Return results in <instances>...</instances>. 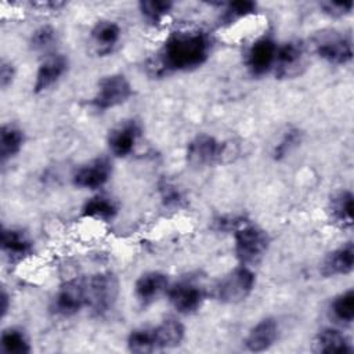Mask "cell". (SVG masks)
I'll return each mask as SVG.
<instances>
[{
  "label": "cell",
  "instance_id": "obj_23",
  "mask_svg": "<svg viewBox=\"0 0 354 354\" xmlns=\"http://www.w3.org/2000/svg\"><path fill=\"white\" fill-rule=\"evenodd\" d=\"M118 203L106 195H95L87 199L82 207V216L101 221H109L118 214Z\"/></svg>",
  "mask_w": 354,
  "mask_h": 354
},
{
  "label": "cell",
  "instance_id": "obj_3",
  "mask_svg": "<svg viewBox=\"0 0 354 354\" xmlns=\"http://www.w3.org/2000/svg\"><path fill=\"white\" fill-rule=\"evenodd\" d=\"M256 277L250 267L239 266L224 275L214 286V297L225 304H236L246 300L253 292Z\"/></svg>",
  "mask_w": 354,
  "mask_h": 354
},
{
  "label": "cell",
  "instance_id": "obj_11",
  "mask_svg": "<svg viewBox=\"0 0 354 354\" xmlns=\"http://www.w3.org/2000/svg\"><path fill=\"white\" fill-rule=\"evenodd\" d=\"M277 47L275 41L268 36H263L252 43L246 53V66L252 76H263L274 68Z\"/></svg>",
  "mask_w": 354,
  "mask_h": 354
},
{
  "label": "cell",
  "instance_id": "obj_16",
  "mask_svg": "<svg viewBox=\"0 0 354 354\" xmlns=\"http://www.w3.org/2000/svg\"><path fill=\"white\" fill-rule=\"evenodd\" d=\"M169 288L167 275L160 271H148L138 277L134 285V295L142 306L155 301Z\"/></svg>",
  "mask_w": 354,
  "mask_h": 354
},
{
  "label": "cell",
  "instance_id": "obj_5",
  "mask_svg": "<svg viewBox=\"0 0 354 354\" xmlns=\"http://www.w3.org/2000/svg\"><path fill=\"white\" fill-rule=\"evenodd\" d=\"M131 95L133 88L126 76L113 73L104 76L98 82L91 105L98 111H106L124 104Z\"/></svg>",
  "mask_w": 354,
  "mask_h": 354
},
{
  "label": "cell",
  "instance_id": "obj_13",
  "mask_svg": "<svg viewBox=\"0 0 354 354\" xmlns=\"http://www.w3.org/2000/svg\"><path fill=\"white\" fill-rule=\"evenodd\" d=\"M112 174V166L106 158H95L79 167L72 177V181L79 188L97 189L106 184Z\"/></svg>",
  "mask_w": 354,
  "mask_h": 354
},
{
  "label": "cell",
  "instance_id": "obj_34",
  "mask_svg": "<svg viewBox=\"0 0 354 354\" xmlns=\"http://www.w3.org/2000/svg\"><path fill=\"white\" fill-rule=\"evenodd\" d=\"M14 76H15V69H14L12 64L3 59L0 64V86L3 88L8 87L12 83Z\"/></svg>",
  "mask_w": 354,
  "mask_h": 354
},
{
  "label": "cell",
  "instance_id": "obj_1",
  "mask_svg": "<svg viewBox=\"0 0 354 354\" xmlns=\"http://www.w3.org/2000/svg\"><path fill=\"white\" fill-rule=\"evenodd\" d=\"M212 40L202 30H181L170 35L158 53L156 73L184 72L203 65L210 54Z\"/></svg>",
  "mask_w": 354,
  "mask_h": 354
},
{
  "label": "cell",
  "instance_id": "obj_26",
  "mask_svg": "<svg viewBox=\"0 0 354 354\" xmlns=\"http://www.w3.org/2000/svg\"><path fill=\"white\" fill-rule=\"evenodd\" d=\"M142 18L151 25H159L170 14L173 3L169 0H142L138 3Z\"/></svg>",
  "mask_w": 354,
  "mask_h": 354
},
{
  "label": "cell",
  "instance_id": "obj_27",
  "mask_svg": "<svg viewBox=\"0 0 354 354\" xmlns=\"http://www.w3.org/2000/svg\"><path fill=\"white\" fill-rule=\"evenodd\" d=\"M330 313L342 324H351L354 319V290L348 289L336 296L330 303Z\"/></svg>",
  "mask_w": 354,
  "mask_h": 354
},
{
  "label": "cell",
  "instance_id": "obj_9",
  "mask_svg": "<svg viewBox=\"0 0 354 354\" xmlns=\"http://www.w3.org/2000/svg\"><path fill=\"white\" fill-rule=\"evenodd\" d=\"M170 304L180 314L198 311L205 301V289L192 279H180L167 288Z\"/></svg>",
  "mask_w": 354,
  "mask_h": 354
},
{
  "label": "cell",
  "instance_id": "obj_28",
  "mask_svg": "<svg viewBox=\"0 0 354 354\" xmlns=\"http://www.w3.org/2000/svg\"><path fill=\"white\" fill-rule=\"evenodd\" d=\"M301 142V131L296 127L288 129L281 140L272 148V158L275 160H281L286 158L292 149H295Z\"/></svg>",
  "mask_w": 354,
  "mask_h": 354
},
{
  "label": "cell",
  "instance_id": "obj_30",
  "mask_svg": "<svg viewBox=\"0 0 354 354\" xmlns=\"http://www.w3.org/2000/svg\"><path fill=\"white\" fill-rule=\"evenodd\" d=\"M257 10V4L254 1H249V0H239V1H232V3H228L225 10H224V14H223V21L227 24V25H231L234 24L235 21L238 19H242V18H246L248 15L256 12Z\"/></svg>",
  "mask_w": 354,
  "mask_h": 354
},
{
  "label": "cell",
  "instance_id": "obj_18",
  "mask_svg": "<svg viewBox=\"0 0 354 354\" xmlns=\"http://www.w3.org/2000/svg\"><path fill=\"white\" fill-rule=\"evenodd\" d=\"M354 267V246L351 242L342 245L340 248L332 250L324 259L319 272L329 278L336 275H347L353 271Z\"/></svg>",
  "mask_w": 354,
  "mask_h": 354
},
{
  "label": "cell",
  "instance_id": "obj_29",
  "mask_svg": "<svg viewBox=\"0 0 354 354\" xmlns=\"http://www.w3.org/2000/svg\"><path fill=\"white\" fill-rule=\"evenodd\" d=\"M127 348L131 353H152L155 351L151 328H138L130 332L127 337Z\"/></svg>",
  "mask_w": 354,
  "mask_h": 354
},
{
  "label": "cell",
  "instance_id": "obj_20",
  "mask_svg": "<svg viewBox=\"0 0 354 354\" xmlns=\"http://www.w3.org/2000/svg\"><path fill=\"white\" fill-rule=\"evenodd\" d=\"M313 351L322 354L351 353L353 347L350 346V340L347 339V336L339 329L324 328L314 337Z\"/></svg>",
  "mask_w": 354,
  "mask_h": 354
},
{
  "label": "cell",
  "instance_id": "obj_12",
  "mask_svg": "<svg viewBox=\"0 0 354 354\" xmlns=\"http://www.w3.org/2000/svg\"><path fill=\"white\" fill-rule=\"evenodd\" d=\"M1 252L10 264H18L33 254V242L19 228H3Z\"/></svg>",
  "mask_w": 354,
  "mask_h": 354
},
{
  "label": "cell",
  "instance_id": "obj_2",
  "mask_svg": "<svg viewBox=\"0 0 354 354\" xmlns=\"http://www.w3.org/2000/svg\"><path fill=\"white\" fill-rule=\"evenodd\" d=\"M270 246L268 234L256 224L243 221L234 230V252L242 266L260 263Z\"/></svg>",
  "mask_w": 354,
  "mask_h": 354
},
{
  "label": "cell",
  "instance_id": "obj_22",
  "mask_svg": "<svg viewBox=\"0 0 354 354\" xmlns=\"http://www.w3.org/2000/svg\"><path fill=\"white\" fill-rule=\"evenodd\" d=\"M328 212L330 220L343 228L353 225V192L342 189L329 199Z\"/></svg>",
  "mask_w": 354,
  "mask_h": 354
},
{
  "label": "cell",
  "instance_id": "obj_32",
  "mask_svg": "<svg viewBox=\"0 0 354 354\" xmlns=\"http://www.w3.org/2000/svg\"><path fill=\"white\" fill-rule=\"evenodd\" d=\"M319 7L330 17H343L351 12L353 1H322Z\"/></svg>",
  "mask_w": 354,
  "mask_h": 354
},
{
  "label": "cell",
  "instance_id": "obj_14",
  "mask_svg": "<svg viewBox=\"0 0 354 354\" xmlns=\"http://www.w3.org/2000/svg\"><path fill=\"white\" fill-rule=\"evenodd\" d=\"M141 137V127L136 120H126L113 127L108 134V147L115 156H129Z\"/></svg>",
  "mask_w": 354,
  "mask_h": 354
},
{
  "label": "cell",
  "instance_id": "obj_35",
  "mask_svg": "<svg viewBox=\"0 0 354 354\" xmlns=\"http://www.w3.org/2000/svg\"><path fill=\"white\" fill-rule=\"evenodd\" d=\"M0 300H1V315L4 317L6 314H7V311H8V307H10V296H8V293L3 289V292H1V296H0Z\"/></svg>",
  "mask_w": 354,
  "mask_h": 354
},
{
  "label": "cell",
  "instance_id": "obj_4",
  "mask_svg": "<svg viewBox=\"0 0 354 354\" xmlns=\"http://www.w3.org/2000/svg\"><path fill=\"white\" fill-rule=\"evenodd\" d=\"M87 307L93 314L104 315L111 311L119 295V282L113 272L104 271L86 278Z\"/></svg>",
  "mask_w": 354,
  "mask_h": 354
},
{
  "label": "cell",
  "instance_id": "obj_15",
  "mask_svg": "<svg viewBox=\"0 0 354 354\" xmlns=\"http://www.w3.org/2000/svg\"><path fill=\"white\" fill-rule=\"evenodd\" d=\"M66 69L68 58L64 54H51L46 57L37 68L33 83V91L36 94L44 93L65 75Z\"/></svg>",
  "mask_w": 354,
  "mask_h": 354
},
{
  "label": "cell",
  "instance_id": "obj_19",
  "mask_svg": "<svg viewBox=\"0 0 354 354\" xmlns=\"http://www.w3.org/2000/svg\"><path fill=\"white\" fill-rule=\"evenodd\" d=\"M151 333L155 350H163L178 346L184 339L185 328L176 318H166L156 326H152Z\"/></svg>",
  "mask_w": 354,
  "mask_h": 354
},
{
  "label": "cell",
  "instance_id": "obj_31",
  "mask_svg": "<svg viewBox=\"0 0 354 354\" xmlns=\"http://www.w3.org/2000/svg\"><path fill=\"white\" fill-rule=\"evenodd\" d=\"M57 37V32L50 25H43L37 28L30 36V47L33 50H46L48 48Z\"/></svg>",
  "mask_w": 354,
  "mask_h": 354
},
{
  "label": "cell",
  "instance_id": "obj_8",
  "mask_svg": "<svg viewBox=\"0 0 354 354\" xmlns=\"http://www.w3.org/2000/svg\"><path fill=\"white\" fill-rule=\"evenodd\" d=\"M319 58L333 65H344L353 59L351 39L337 32L319 33L314 41Z\"/></svg>",
  "mask_w": 354,
  "mask_h": 354
},
{
  "label": "cell",
  "instance_id": "obj_6",
  "mask_svg": "<svg viewBox=\"0 0 354 354\" xmlns=\"http://www.w3.org/2000/svg\"><path fill=\"white\" fill-rule=\"evenodd\" d=\"M227 152L225 142L210 134H198L188 142L185 159L194 167H206L223 162Z\"/></svg>",
  "mask_w": 354,
  "mask_h": 354
},
{
  "label": "cell",
  "instance_id": "obj_17",
  "mask_svg": "<svg viewBox=\"0 0 354 354\" xmlns=\"http://www.w3.org/2000/svg\"><path fill=\"white\" fill-rule=\"evenodd\" d=\"M279 326L275 318H264L259 321L248 333L245 339L246 348L253 353L268 350L278 339Z\"/></svg>",
  "mask_w": 354,
  "mask_h": 354
},
{
  "label": "cell",
  "instance_id": "obj_25",
  "mask_svg": "<svg viewBox=\"0 0 354 354\" xmlns=\"http://www.w3.org/2000/svg\"><path fill=\"white\" fill-rule=\"evenodd\" d=\"M0 351L4 354H29L32 347L22 329L10 326L1 332Z\"/></svg>",
  "mask_w": 354,
  "mask_h": 354
},
{
  "label": "cell",
  "instance_id": "obj_24",
  "mask_svg": "<svg viewBox=\"0 0 354 354\" xmlns=\"http://www.w3.org/2000/svg\"><path fill=\"white\" fill-rule=\"evenodd\" d=\"M25 141L24 131L11 124L4 123L0 129V159L1 163L7 162L8 159L14 158L17 153H19L22 145Z\"/></svg>",
  "mask_w": 354,
  "mask_h": 354
},
{
  "label": "cell",
  "instance_id": "obj_21",
  "mask_svg": "<svg viewBox=\"0 0 354 354\" xmlns=\"http://www.w3.org/2000/svg\"><path fill=\"white\" fill-rule=\"evenodd\" d=\"M122 35L120 26L109 19H101L98 21L91 32V40L98 51V54H108L112 51V48L118 44Z\"/></svg>",
  "mask_w": 354,
  "mask_h": 354
},
{
  "label": "cell",
  "instance_id": "obj_10",
  "mask_svg": "<svg viewBox=\"0 0 354 354\" xmlns=\"http://www.w3.org/2000/svg\"><path fill=\"white\" fill-rule=\"evenodd\" d=\"M306 66V46L300 40H290L277 47L275 75L281 79L295 77Z\"/></svg>",
  "mask_w": 354,
  "mask_h": 354
},
{
  "label": "cell",
  "instance_id": "obj_7",
  "mask_svg": "<svg viewBox=\"0 0 354 354\" xmlns=\"http://www.w3.org/2000/svg\"><path fill=\"white\" fill-rule=\"evenodd\" d=\"M83 307H87L86 278H72L59 286L51 308L59 317H72Z\"/></svg>",
  "mask_w": 354,
  "mask_h": 354
},
{
  "label": "cell",
  "instance_id": "obj_33",
  "mask_svg": "<svg viewBox=\"0 0 354 354\" xmlns=\"http://www.w3.org/2000/svg\"><path fill=\"white\" fill-rule=\"evenodd\" d=\"M160 194H162V199L163 202L167 205V206H171V205H180V202L183 201V195L181 192L178 191L177 187L169 184V183H165L163 185H160Z\"/></svg>",
  "mask_w": 354,
  "mask_h": 354
}]
</instances>
